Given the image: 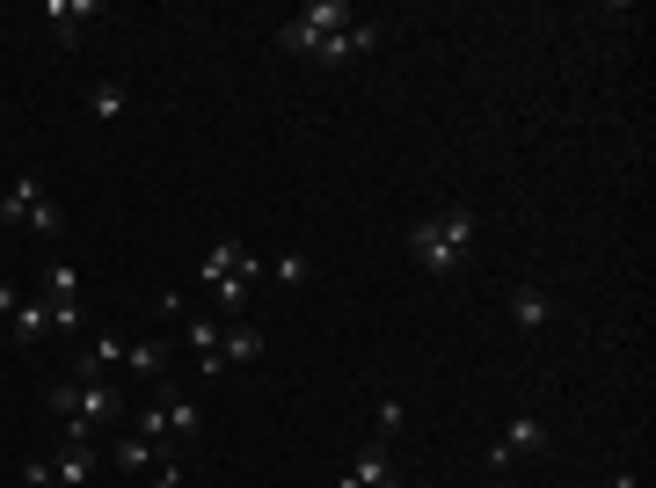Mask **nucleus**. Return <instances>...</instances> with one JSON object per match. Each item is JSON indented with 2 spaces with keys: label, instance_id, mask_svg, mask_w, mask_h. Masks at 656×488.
I'll return each mask as SVG.
<instances>
[{
  "label": "nucleus",
  "instance_id": "nucleus-1",
  "mask_svg": "<svg viewBox=\"0 0 656 488\" xmlns=\"http://www.w3.org/2000/svg\"><path fill=\"white\" fill-rule=\"evenodd\" d=\"M45 401H51V415L66 423V445H96L102 423H117V387H110V379H59Z\"/></svg>",
  "mask_w": 656,
  "mask_h": 488
},
{
  "label": "nucleus",
  "instance_id": "nucleus-2",
  "mask_svg": "<svg viewBox=\"0 0 656 488\" xmlns=\"http://www.w3.org/2000/svg\"><path fill=\"white\" fill-rule=\"evenodd\" d=\"M467 241H474V212L467 204H453V212H437V220H416L409 226V255L431 277H445V270L467 263Z\"/></svg>",
  "mask_w": 656,
  "mask_h": 488
},
{
  "label": "nucleus",
  "instance_id": "nucleus-3",
  "mask_svg": "<svg viewBox=\"0 0 656 488\" xmlns=\"http://www.w3.org/2000/svg\"><path fill=\"white\" fill-rule=\"evenodd\" d=\"M256 277H263V255H248L242 241H219L212 255H205V285L219 292V306L234 321L248 314V285H256Z\"/></svg>",
  "mask_w": 656,
  "mask_h": 488
},
{
  "label": "nucleus",
  "instance_id": "nucleus-4",
  "mask_svg": "<svg viewBox=\"0 0 656 488\" xmlns=\"http://www.w3.org/2000/svg\"><path fill=\"white\" fill-rule=\"evenodd\" d=\"M533 452H547V423H540V415H510V423H504V438H496V452H488V474L504 481L510 466H518V460H533Z\"/></svg>",
  "mask_w": 656,
  "mask_h": 488
},
{
  "label": "nucleus",
  "instance_id": "nucleus-5",
  "mask_svg": "<svg viewBox=\"0 0 656 488\" xmlns=\"http://www.w3.org/2000/svg\"><path fill=\"white\" fill-rule=\"evenodd\" d=\"M372 45H380V23H350V29H336V37L314 45V66H343V59H358V51H372Z\"/></svg>",
  "mask_w": 656,
  "mask_h": 488
},
{
  "label": "nucleus",
  "instance_id": "nucleus-6",
  "mask_svg": "<svg viewBox=\"0 0 656 488\" xmlns=\"http://www.w3.org/2000/svg\"><path fill=\"white\" fill-rule=\"evenodd\" d=\"M219 358H226V372L256 365V358H263V328H256V321H226V328H219Z\"/></svg>",
  "mask_w": 656,
  "mask_h": 488
},
{
  "label": "nucleus",
  "instance_id": "nucleus-7",
  "mask_svg": "<svg viewBox=\"0 0 656 488\" xmlns=\"http://www.w3.org/2000/svg\"><path fill=\"white\" fill-rule=\"evenodd\" d=\"M292 23L307 29V37H336V29H350V8H343V0H307V8H299V15H292ZM307 59H314V51H307Z\"/></svg>",
  "mask_w": 656,
  "mask_h": 488
},
{
  "label": "nucleus",
  "instance_id": "nucleus-8",
  "mask_svg": "<svg viewBox=\"0 0 656 488\" xmlns=\"http://www.w3.org/2000/svg\"><path fill=\"white\" fill-rule=\"evenodd\" d=\"M343 488H401V474H394V460L380 452V445H372L364 460H350V466H343Z\"/></svg>",
  "mask_w": 656,
  "mask_h": 488
},
{
  "label": "nucleus",
  "instance_id": "nucleus-9",
  "mask_svg": "<svg viewBox=\"0 0 656 488\" xmlns=\"http://www.w3.org/2000/svg\"><path fill=\"white\" fill-rule=\"evenodd\" d=\"M219 328H226V321L190 314V342H197V372H205V379H219V372H226V358H219Z\"/></svg>",
  "mask_w": 656,
  "mask_h": 488
},
{
  "label": "nucleus",
  "instance_id": "nucleus-10",
  "mask_svg": "<svg viewBox=\"0 0 656 488\" xmlns=\"http://www.w3.org/2000/svg\"><path fill=\"white\" fill-rule=\"evenodd\" d=\"M510 321H518L525 336H540V328L555 321V299H547V292H533V285H518V292H510Z\"/></svg>",
  "mask_w": 656,
  "mask_h": 488
},
{
  "label": "nucleus",
  "instance_id": "nucleus-11",
  "mask_svg": "<svg viewBox=\"0 0 656 488\" xmlns=\"http://www.w3.org/2000/svg\"><path fill=\"white\" fill-rule=\"evenodd\" d=\"M37 197H45V183H37V175H15V183H8V197H0V220H8V226H29Z\"/></svg>",
  "mask_w": 656,
  "mask_h": 488
},
{
  "label": "nucleus",
  "instance_id": "nucleus-12",
  "mask_svg": "<svg viewBox=\"0 0 656 488\" xmlns=\"http://www.w3.org/2000/svg\"><path fill=\"white\" fill-rule=\"evenodd\" d=\"M8 328H15V342H45L51 336V299H23V306L8 314Z\"/></svg>",
  "mask_w": 656,
  "mask_h": 488
},
{
  "label": "nucleus",
  "instance_id": "nucleus-13",
  "mask_svg": "<svg viewBox=\"0 0 656 488\" xmlns=\"http://www.w3.org/2000/svg\"><path fill=\"white\" fill-rule=\"evenodd\" d=\"M88 474H96V445H66L59 466H51V481H59V488H81Z\"/></svg>",
  "mask_w": 656,
  "mask_h": 488
},
{
  "label": "nucleus",
  "instance_id": "nucleus-14",
  "mask_svg": "<svg viewBox=\"0 0 656 488\" xmlns=\"http://www.w3.org/2000/svg\"><path fill=\"white\" fill-rule=\"evenodd\" d=\"M110 365H124V342L117 336H96V342H88V358L73 365V379H102Z\"/></svg>",
  "mask_w": 656,
  "mask_h": 488
},
{
  "label": "nucleus",
  "instance_id": "nucleus-15",
  "mask_svg": "<svg viewBox=\"0 0 656 488\" xmlns=\"http://www.w3.org/2000/svg\"><path fill=\"white\" fill-rule=\"evenodd\" d=\"M161 415H169V438H197V423H205V409H197L190 393H169Z\"/></svg>",
  "mask_w": 656,
  "mask_h": 488
},
{
  "label": "nucleus",
  "instance_id": "nucleus-16",
  "mask_svg": "<svg viewBox=\"0 0 656 488\" xmlns=\"http://www.w3.org/2000/svg\"><path fill=\"white\" fill-rule=\"evenodd\" d=\"M169 365V342H124V372H139V379H161Z\"/></svg>",
  "mask_w": 656,
  "mask_h": 488
},
{
  "label": "nucleus",
  "instance_id": "nucleus-17",
  "mask_svg": "<svg viewBox=\"0 0 656 488\" xmlns=\"http://www.w3.org/2000/svg\"><path fill=\"white\" fill-rule=\"evenodd\" d=\"M96 15V0H51V29H59V45H73V29Z\"/></svg>",
  "mask_w": 656,
  "mask_h": 488
},
{
  "label": "nucleus",
  "instance_id": "nucleus-18",
  "mask_svg": "<svg viewBox=\"0 0 656 488\" xmlns=\"http://www.w3.org/2000/svg\"><path fill=\"white\" fill-rule=\"evenodd\" d=\"M45 299H51V306L81 299V270H73V263H51V270H45Z\"/></svg>",
  "mask_w": 656,
  "mask_h": 488
},
{
  "label": "nucleus",
  "instance_id": "nucleus-19",
  "mask_svg": "<svg viewBox=\"0 0 656 488\" xmlns=\"http://www.w3.org/2000/svg\"><path fill=\"white\" fill-rule=\"evenodd\" d=\"M117 466H132V474H146V466H153V438H139V430H132V438L117 445Z\"/></svg>",
  "mask_w": 656,
  "mask_h": 488
},
{
  "label": "nucleus",
  "instance_id": "nucleus-20",
  "mask_svg": "<svg viewBox=\"0 0 656 488\" xmlns=\"http://www.w3.org/2000/svg\"><path fill=\"white\" fill-rule=\"evenodd\" d=\"M29 226H37V234H59V226H66V212H59V197H37V212H29Z\"/></svg>",
  "mask_w": 656,
  "mask_h": 488
},
{
  "label": "nucleus",
  "instance_id": "nucleus-21",
  "mask_svg": "<svg viewBox=\"0 0 656 488\" xmlns=\"http://www.w3.org/2000/svg\"><path fill=\"white\" fill-rule=\"evenodd\" d=\"M96 117H124V88L117 80H102L96 88Z\"/></svg>",
  "mask_w": 656,
  "mask_h": 488
},
{
  "label": "nucleus",
  "instance_id": "nucleus-22",
  "mask_svg": "<svg viewBox=\"0 0 656 488\" xmlns=\"http://www.w3.org/2000/svg\"><path fill=\"white\" fill-rule=\"evenodd\" d=\"M270 270H277V285H307V255H277Z\"/></svg>",
  "mask_w": 656,
  "mask_h": 488
},
{
  "label": "nucleus",
  "instance_id": "nucleus-23",
  "mask_svg": "<svg viewBox=\"0 0 656 488\" xmlns=\"http://www.w3.org/2000/svg\"><path fill=\"white\" fill-rule=\"evenodd\" d=\"M153 488H183V474H175V466H169V474H153Z\"/></svg>",
  "mask_w": 656,
  "mask_h": 488
},
{
  "label": "nucleus",
  "instance_id": "nucleus-24",
  "mask_svg": "<svg viewBox=\"0 0 656 488\" xmlns=\"http://www.w3.org/2000/svg\"><path fill=\"white\" fill-rule=\"evenodd\" d=\"M606 488H634V474H612V481H606Z\"/></svg>",
  "mask_w": 656,
  "mask_h": 488
},
{
  "label": "nucleus",
  "instance_id": "nucleus-25",
  "mask_svg": "<svg viewBox=\"0 0 656 488\" xmlns=\"http://www.w3.org/2000/svg\"><path fill=\"white\" fill-rule=\"evenodd\" d=\"M488 488H504V481H488Z\"/></svg>",
  "mask_w": 656,
  "mask_h": 488
},
{
  "label": "nucleus",
  "instance_id": "nucleus-26",
  "mask_svg": "<svg viewBox=\"0 0 656 488\" xmlns=\"http://www.w3.org/2000/svg\"><path fill=\"white\" fill-rule=\"evenodd\" d=\"M634 488H642V481H634Z\"/></svg>",
  "mask_w": 656,
  "mask_h": 488
}]
</instances>
